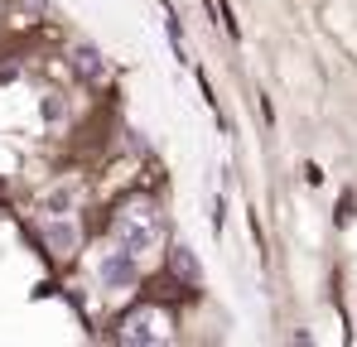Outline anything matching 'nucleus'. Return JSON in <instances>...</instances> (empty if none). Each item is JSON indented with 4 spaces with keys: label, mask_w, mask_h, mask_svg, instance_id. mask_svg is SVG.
Returning a JSON list of instances; mask_svg holds the SVG:
<instances>
[{
    "label": "nucleus",
    "mask_w": 357,
    "mask_h": 347,
    "mask_svg": "<svg viewBox=\"0 0 357 347\" xmlns=\"http://www.w3.org/2000/svg\"><path fill=\"white\" fill-rule=\"evenodd\" d=\"M160 213H155V203H130V208H121L116 217V246H126L130 256H145V251H155L160 246Z\"/></svg>",
    "instance_id": "1"
},
{
    "label": "nucleus",
    "mask_w": 357,
    "mask_h": 347,
    "mask_svg": "<svg viewBox=\"0 0 357 347\" xmlns=\"http://www.w3.org/2000/svg\"><path fill=\"white\" fill-rule=\"evenodd\" d=\"M121 338H126V343H140V347L169 343V318H165L160 309H135V314L121 323Z\"/></svg>",
    "instance_id": "2"
},
{
    "label": "nucleus",
    "mask_w": 357,
    "mask_h": 347,
    "mask_svg": "<svg viewBox=\"0 0 357 347\" xmlns=\"http://www.w3.org/2000/svg\"><path fill=\"white\" fill-rule=\"evenodd\" d=\"M97 280H102V289H130L135 285V256H130L126 246L102 251V256H97Z\"/></svg>",
    "instance_id": "3"
},
{
    "label": "nucleus",
    "mask_w": 357,
    "mask_h": 347,
    "mask_svg": "<svg viewBox=\"0 0 357 347\" xmlns=\"http://www.w3.org/2000/svg\"><path fill=\"white\" fill-rule=\"evenodd\" d=\"M44 241H49V251L54 256H73L77 251V241H82V231H77V222L68 217V213H54V222H44Z\"/></svg>",
    "instance_id": "4"
},
{
    "label": "nucleus",
    "mask_w": 357,
    "mask_h": 347,
    "mask_svg": "<svg viewBox=\"0 0 357 347\" xmlns=\"http://www.w3.org/2000/svg\"><path fill=\"white\" fill-rule=\"evenodd\" d=\"M73 72H77L82 82H92V87L107 82V63H102V54H97L92 44H77V49H73Z\"/></svg>",
    "instance_id": "5"
},
{
    "label": "nucleus",
    "mask_w": 357,
    "mask_h": 347,
    "mask_svg": "<svg viewBox=\"0 0 357 347\" xmlns=\"http://www.w3.org/2000/svg\"><path fill=\"white\" fill-rule=\"evenodd\" d=\"M169 270H174L183 285H203V265H198V256H193L188 246H174V251H169Z\"/></svg>",
    "instance_id": "6"
}]
</instances>
